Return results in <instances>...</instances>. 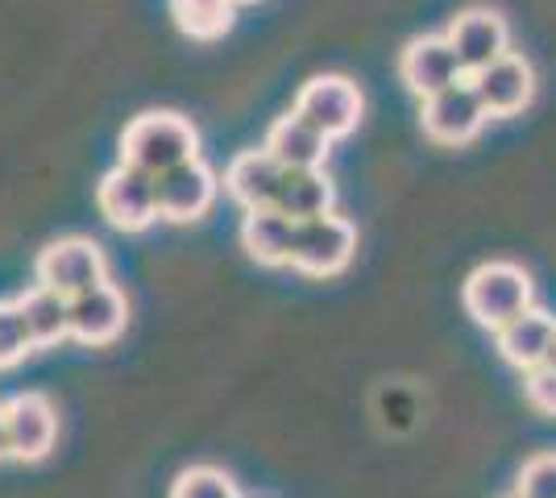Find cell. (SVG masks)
I'll return each instance as SVG.
<instances>
[{"mask_svg": "<svg viewBox=\"0 0 556 498\" xmlns=\"http://www.w3.org/2000/svg\"><path fill=\"white\" fill-rule=\"evenodd\" d=\"M96 204L100 216L121 229V233H141L159 220V175L141 170V166L116 163L100 188H96Z\"/></svg>", "mask_w": 556, "mask_h": 498, "instance_id": "3", "label": "cell"}, {"mask_svg": "<svg viewBox=\"0 0 556 498\" xmlns=\"http://www.w3.org/2000/svg\"><path fill=\"white\" fill-rule=\"evenodd\" d=\"M332 200H337V188L325 175V166L320 170H287L282 191H278V213H287L291 220H312V216L332 213Z\"/></svg>", "mask_w": 556, "mask_h": 498, "instance_id": "19", "label": "cell"}, {"mask_svg": "<svg viewBox=\"0 0 556 498\" xmlns=\"http://www.w3.org/2000/svg\"><path fill=\"white\" fill-rule=\"evenodd\" d=\"M266 150H270L287 170H320V166L328 163L332 142H328L316 125H307V120L291 108L287 117H278L275 125H270Z\"/></svg>", "mask_w": 556, "mask_h": 498, "instance_id": "17", "label": "cell"}, {"mask_svg": "<svg viewBox=\"0 0 556 498\" xmlns=\"http://www.w3.org/2000/svg\"><path fill=\"white\" fill-rule=\"evenodd\" d=\"M353 250H357L353 220H345V216L337 213L312 216V220H300L291 270L312 274V279H332V274H341L349 261H353Z\"/></svg>", "mask_w": 556, "mask_h": 498, "instance_id": "6", "label": "cell"}, {"mask_svg": "<svg viewBox=\"0 0 556 498\" xmlns=\"http://www.w3.org/2000/svg\"><path fill=\"white\" fill-rule=\"evenodd\" d=\"M399 75L407 84V92H416L419 100L453 88L457 79H465L462 63H457V50L448 47L444 34H428V38H416L407 42V50L399 54Z\"/></svg>", "mask_w": 556, "mask_h": 498, "instance_id": "12", "label": "cell"}, {"mask_svg": "<svg viewBox=\"0 0 556 498\" xmlns=\"http://www.w3.org/2000/svg\"><path fill=\"white\" fill-rule=\"evenodd\" d=\"M548 366H556V341H553V354H548Z\"/></svg>", "mask_w": 556, "mask_h": 498, "instance_id": "26", "label": "cell"}, {"mask_svg": "<svg viewBox=\"0 0 556 498\" xmlns=\"http://www.w3.org/2000/svg\"><path fill=\"white\" fill-rule=\"evenodd\" d=\"M494 336H498V354H503V361L523 374V370L544 366L548 354H553L556 316H548V311H540V308H528L523 316H515L510 324H503Z\"/></svg>", "mask_w": 556, "mask_h": 498, "instance_id": "15", "label": "cell"}, {"mask_svg": "<svg viewBox=\"0 0 556 498\" xmlns=\"http://www.w3.org/2000/svg\"><path fill=\"white\" fill-rule=\"evenodd\" d=\"M200 158V133L179 113H141L121 133V163L163 175L170 166Z\"/></svg>", "mask_w": 556, "mask_h": 498, "instance_id": "1", "label": "cell"}, {"mask_svg": "<svg viewBox=\"0 0 556 498\" xmlns=\"http://www.w3.org/2000/svg\"><path fill=\"white\" fill-rule=\"evenodd\" d=\"M29 354H34V341L25 329V316L17 299H9V304H0V370H13Z\"/></svg>", "mask_w": 556, "mask_h": 498, "instance_id": "22", "label": "cell"}, {"mask_svg": "<svg viewBox=\"0 0 556 498\" xmlns=\"http://www.w3.org/2000/svg\"><path fill=\"white\" fill-rule=\"evenodd\" d=\"M465 311L482 324V329L498 332L503 324H510L515 316H523L528 308H535V286L532 274L515 261H486L465 279Z\"/></svg>", "mask_w": 556, "mask_h": 498, "instance_id": "2", "label": "cell"}, {"mask_svg": "<svg viewBox=\"0 0 556 498\" xmlns=\"http://www.w3.org/2000/svg\"><path fill=\"white\" fill-rule=\"evenodd\" d=\"M4 427H9V457L13 461H42L59 440L54 404L38 391L13 395L4 404Z\"/></svg>", "mask_w": 556, "mask_h": 498, "instance_id": "10", "label": "cell"}, {"mask_svg": "<svg viewBox=\"0 0 556 498\" xmlns=\"http://www.w3.org/2000/svg\"><path fill=\"white\" fill-rule=\"evenodd\" d=\"M9 457V427H4V404H0V461Z\"/></svg>", "mask_w": 556, "mask_h": 498, "instance_id": "25", "label": "cell"}, {"mask_svg": "<svg viewBox=\"0 0 556 498\" xmlns=\"http://www.w3.org/2000/svg\"><path fill=\"white\" fill-rule=\"evenodd\" d=\"M232 0H170V13L184 34L200 42H216L220 34H229L232 25Z\"/></svg>", "mask_w": 556, "mask_h": 498, "instance_id": "20", "label": "cell"}, {"mask_svg": "<svg viewBox=\"0 0 556 498\" xmlns=\"http://www.w3.org/2000/svg\"><path fill=\"white\" fill-rule=\"evenodd\" d=\"M523 395L540 416H556V366L544 361L535 370H523Z\"/></svg>", "mask_w": 556, "mask_h": 498, "instance_id": "24", "label": "cell"}, {"mask_svg": "<svg viewBox=\"0 0 556 498\" xmlns=\"http://www.w3.org/2000/svg\"><path fill=\"white\" fill-rule=\"evenodd\" d=\"M295 233H300V220H291L278 208H257V213H245V220H241V250L257 266H291Z\"/></svg>", "mask_w": 556, "mask_h": 498, "instance_id": "16", "label": "cell"}, {"mask_svg": "<svg viewBox=\"0 0 556 498\" xmlns=\"http://www.w3.org/2000/svg\"><path fill=\"white\" fill-rule=\"evenodd\" d=\"M220 195V179L204 158H187L159 175V220L170 225H191L212 213Z\"/></svg>", "mask_w": 556, "mask_h": 498, "instance_id": "8", "label": "cell"}, {"mask_svg": "<svg viewBox=\"0 0 556 498\" xmlns=\"http://www.w3.org/2000/svg\"><path fill=\"white\" fill-rule=\"evenodd\" d=\"M507 498H519V495H507Z\"/></svg>", "mask_w": 556, "mask_h": 498, "instance_id": "28", "label": "cell"}, {"mask_svg": "<svg viewBox=\"0 0 556 498\" xmlns=\"http://www.w3.org/2000/svg\"><path fill=\"white\" fill-rule=\"evenodd\" d=\"M34 279L75 299V295H84V291H92L96 283L109 279V261H104V250L92 238H59L38 254Z\"/></svg>", "mask_w": 556, "mask_h": 498, "instance_id": "5", "label": "cell"}, {"mask_svg": "<svg viewBox=\"0 0 556 498\" xmlns=\"http://www.w3.org/2000/svg\"><path fill=\"white\" fill-rule=\"evenodd\" d=\"M444 38L457 50V63H462L465 75H478L498 54L510 50V29L494 9H465L462 17H453Z\"/></svg>", "mask_w": 556, "mask_h": 498, "instance_id": "11", "label": "cell"}, {"mask_svg": "<svg viewBox=\"0 0 556 498\" xmlns=\"http://www.w3.org/2000/svg\"><path fill=\"white\" fill-rule=\"evenodd\" d=\"M170 498H241L237 482L225 470H212V465H191L175 477Z\"/></svg>", "mask_w": 556, "mask_h": 498, "instance_id": "21", "label": "cell"}, {"mask_svg": "<svg viewBox=\"0 0 556 498\" xmlns=\"http://www.w3.org/2000/svg\"><path fill=\"white\" fill-rule=\"evenodd\" d=\"M486 120H490L486 108H482V100H478V92H473L469 75L457 79L453 88L428 95V100H424V108H419V125H424V133H428L437 145L473 142V138L482 133V125H486Z\"/></svg>", "mask_w": 556, "mask_h": 498, "instance_id": "7", "label": "cell"}, {"mask_svg": "<svg viewBox=\"0 0 556 498\" xmlns=\"http://www.w3.org/2000/svg\"><path fill=\"white\" fill-rule=\"evenodd\" d=\"M515 495L519 498H556V452H540L532 461H523V470L515 477Z\"/></svg>", "mask_w": 556, "mask_h": 498, "instance_id": "23", "label": "cell"}, {"mask_svg": "<svg viewBox=\"0 0 556 498\" xmlns=\"http://www.w3.org/2000/svg\"><path fill=\"white\" fill-rule=\"evenodd\" d=\"M125 324H129L125 291L113 286L109 279L71 299V336L84 341V345H113L125 332Z\"/></svg>", "mask_w": 556, "mask_h": 498, "instance_id": "14", "label": "cell"}, {"mask_svg": "<svg viewBox=\"0 0 556 498\" xmlns=\"http://www.w3.org/2000/svg\"><path fill=\"white\" fill-rule=\"evenodd\" d=\"M17 308L25 316L34 349H47V345H59V341L71 336V299L59 295L54 286L34 283L25 295H17Z\"/></svg>", "mask_w": 556, "mask_h": 498, "instance_id": "18", "label": "cell"}, {"mask_svg": "<svg viewBox=\"0 0 556 498\" xmlns=\"http://www.w3.org/2000/svg\"><path fill=\"white\" fill-rule=\"evenodd\" d=\"M232 4H257V0H232Z\"/></svg>", "mask_w": 556, "mask_h": 498, "instance_id": "27", "label": "cell"}, {"mask_svg": "<svg viewBox=\"0 0 556 498\" xmlns=\"http://www.w3.org/2000/svg\"><path fill=\"white\" fill-rule=\"evenodd\" d=\"M282 179H287V166L278 163L266 145H262V150H241V154L225 166V191H229V200H237L245 213L278 208Z\"/></svg>", "mask_w": 556, "mask_h": 498, "instance_id": "13", "label": "cell"}, {"mask_svg": "<svg viewBox=\"0 0 556 498\" xmlns=\"http://www.w3.org/2000/svg\"><path fill=\"white\" fill-rule=\"evenodd\" d=\"M469 84H473V92H478L490 120L519 117L535 95L532 63H528L523 54H515V50L498 54V59H494L490 67H482L478 75H469Z\"/></svg>", "mask_w": 556, "mask_h": 498, "instance_id": "9", "label": "cell"}, {"mask_svg": "<svg viewBox=\"0 0 556 498\" xmlns=\"http://www.w3.org/2000/svg\"><path fill=\"white\" fill-rule=\"evenodd\" d=\"M295 113L307 125H316L328 142H341L362 125L366 100H362V88L349 75H316L295 95Z\"/></svg>", "mask_w": 556, "mask_h": 498, "instance_id": "4", "label": "cell"}]
</instances>
